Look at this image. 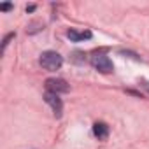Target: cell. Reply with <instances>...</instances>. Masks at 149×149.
<instances>
[{
	"instance_id": "cell-1",
	"label": "cell",
	"mask_w": 149,
	"mask_h": 149,
	"mask_svg": "<svg viewBox=\"0 0 149 149\" xmlns=\"http://www.w3.org/2000/svg\"><path fill=\"white\" fill-rule=\"evenodd\" d=\"M40 65H42V68H46V70H49V72H54V70H58L61 65H63V58L56 53V51H44L42 54H40Z\"/></svg>"
},
{
	"instance_id": "cell-2",
	"label": "cell",
	"mask_w": 149,
	"mask_h": 149,
	"mask_svg": "<svg viewBox=\"0 0 149 149\" xmlns=\"http://www.w3.org/2000/svg\"><path fill=\"white\" fill-rule=\"evenodd\" d=\"M91 65H93L95 70H98L102 74H111L114 70V65H112L111 58L107 54H104V53H95L91 56Z\"/></svg>"
},
{
	"instance_id": "cell-3",
	"label": "cell",
	"mask_w": 149,
	"mask_h": 149,
	"mask_svg": "<svg viewBox=\"0 0 149 149\" xmlns=\"http://www.w3.org/2000/svg\"><path fill=\"white\" fill-rule=\"evenodd\" d=\"M46 90H47L49 93H56V95H60V93H67V91L70 90V86L67 84L65 79L51 77V79L46 81Z\"/></svg>"
},
{
	"instance_id": "cell-4",
	"label": "cell",
	"mask_w": 149,
	"mask_h": 149,
	"mask_svg": "<svg viewBox=\"0 0 149 149\" xmlns=\"http://www.w3.org/2000/svg\"><path fill=\"white\" fill-rule=\"evenodd\" d=\"M44 100H46V102L51 105V109H53L54 116H56V118H60V116H61V111H63V104H61L60 97H58L56 93H49V91H46V95H44Z\"/></svg>"
},
{
	"instance_id": "cell-5",
	"label": "cell",
	"mask_w": 149,
	"mask_h": 149,
	"mask_svg": "<svg viewBox=\"0 0 149 149\" xmlns=\"http://www.w3.org/2000/svg\"><path fill=\"white\" fill-rule=\"evenodd\" d=\"M67 37H68L72 42H81V40H88V39H91V32H90V30L77 32V30L70 28V30L67 32Z\"/></svg>"
},
{
	"instance_id": "cell-6",
	"label": "cell",
	"mask_w": 149,
	"mask_h": 149,
	"mask_svg": "<svg viewBox=\"0 0 149 149\" xmlns=\"http://www.w3.org/2000/svg\"><path fill=\"white\" fill-rule=\"evenodd\" d=\"M93 133H95V137L98 140H105L109 137V126L105 123H102V121H97L93 125Z\"/></svg>"
},
{
	"instance_id": "cell-7",
	"label": "cell",
	"mask_w": 149,
	"mask_h": 149,
	"mask_svg": "<svg viewBox=\"0 0 149 149\" xmlns=\"http://www.w3.org/2000/svg\"><path fill=\"white\" fill-rule=\"evenodd\" d=\"M14 37V33H9V35H6V39H4V42H2V51H6V47H7V44H9V40Z\"/></svg>"
},
{
	"instance_id": "cell-8",
	"label": "cell",
	"mask_w": 149,
	"mask_h": 149,
	"mask_svg": "<svg viewBox=\"0 0 149 149\" xmlns=\"http://www.w3.org/2000/svg\"><path fill=\"white\" fill-rule=\"evenodd\" d=\"M13 9V4H2L0 6V11H11Z\"/></svg>"
},
{
	"instance_id": "cell-9",
	"label": "cell",
	"mask_w": 149,
	"mask_h": 149,
	"mask_svg": "<svg viewBox=\"0 0 149 149\" xmlns=\"http://www.w3.org/2000/svg\"><path fill=\"white\" fill-rule=\"evenodd\" d=\"M32 11H35V6H28L26 7V13H32Z\"/></svg>"
}]
</instances>
